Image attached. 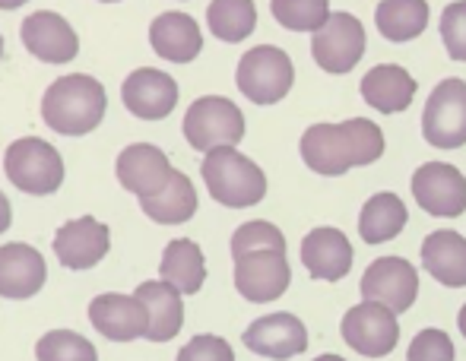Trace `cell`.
<instances>
[{"label": "cell", "mask_w": 466, "mask_h": 361, "mask_svg": "<svg viewBox=\"0 0 466 361\" xmlns=\"http://www.w3.org/2000/svg\"><path fill=\"white\" fill-rule=\"evenodd\" d=\"M301 159L324 178L346 175L356 165H371L384 155V134L374 121L352 117L343 124H314L299 143Z\"/></svg>", "instance_id": "obj_1"}, {"label": "cell", "mask_w": 466, "mask_h": 361, "mask_svg": "<svg viewBox=\"0 0 466 361\" xmlns=\"http://www.w3.org/2000/svg\"><path fill=\"white\" fill-rule=\"evenodd\" d=\"M105 105H108V95L102 83L86 74H70L45 89L42 117L55 134L83 136L102 124Z\"/></svg>", "instance_id": "obj_2"}, {"label": "cell", "mask_w": 466, "mask_h": 361, "mask_svg": "<svg viewBox=\"0 0 466 361\" xmlns=\"http://www.w3.org/2000/svg\"><path fill=\"white\" fill-rule=\"evenodd\" d=\"M200 175L207 181L209 196L228 209L258 206L267 196L264 172L248 155H241L235 146H222L203 155Z\"/></svg>", "instance_id": "obj_3"}, {"label": "cell", "mask_w": 466, "mask_h": 361, "mask_svg": "<svg viewBox=\"0 0 466 361\" xmlns=\"http://www.w3.org/2000/svg\"><path fill=\"white\" fill-rule=\"evenodd\" d=\"M4 172L13 187H19L23 194L45 196L64 184V159L51 143L38 136H23L6 149Z\"/></svg>", "instance_id": "obj_4"}, {"label": "cell", "mask_w": 466, "mask_h": 361, "mask_svg": "<svg viewBox=\"0 0 466 361\" xmlns=\"http://www.w3.org/2000/svg\"><path fill=\"white\" fill-rule=\"evenodd\" d=\"M185 136L197 153H213L222 146H238L245 140V115L222 95L197 98L185 115Z\"/></svg>", "instance_id": "obj_5"}, {"label": "cell", "mask_w": 466, "mask_h": 361, "mask_svg": "<svg viewBox=\"0 0 466 361\" xmlns=\"http://www.w3.org/2000/svg\"><path fill=\"white\" fill-rule=\"evenodd\" d=\"M295 80V67L289 61L286 51L273 48V45H258L238 61V83L241 95L251 98L254 105H277L279 98L289 95Z\"/></svg>", "instance_id": "obj_6"}, {"label": "cell", "mask_w": 466, "mask_h": 361, "mask_svg": "<svg viewBox=\"0 0 466 361\" xmlns=\"http://www.w3.org/2000/svg\"><path fill=\"white\" fill-rule=\"evenodd\" d=\"M422 134L435 149H457L466 143V83L451 76L435 86L422 111Z\"/></svg>", "instance_id": "obj_7"}, {"label": "cell", "mask_w": 466, "mask_h": 361, "mask_svg": "<svg viewBox=\"0 0 466 361\" xmlns=\"http://www.w3.org/2000/svg\"><path fill=\"white\" fill-rule=\"evenodd\" d=\"M311 55L327 74H350L365 55V25L352 13H330L324 25L314 32Z\"/></svg>", "instance_id": "obj_8"}, {"label": "cell", "mask_w": 466, "mask_h": 361, "mask_svg": "<svg viewBox=\"0 0 466 361\" xmlns=\"http://www.w3.org/2000/svg\"><path fill=\"white\" fill-rule=\"evenodd\" d=\"M343 339L350 349H356L365 358H384L397 349L400 324L390 307L378 301H362L359 307H350L343 317Z\"/></svg>", "instance_id": "obj_9"}, {"label": "cell", "mask_w": 466, "mask_h": 361, "mask_svg": "<svg viewBox=\"0 0 466 361\" xmlns=\"http://www.w3.org/2000/svg\"><path fill=\"white\" fill-rule=\"evenodd\" d=\"M292 282L286 251L277 247H260V251H248L235 257V288L241 298L254 301V305H267L277 301Z\"/></svg>", "instance_id": "obj_10"}, {"label": "cell", "mask_w": 466, "mask_h": 361, "mask_svg": "<svg viewBox=\"0 0 466 361\" xmlns=\"http://www.w3.org/2000/svg\"><path fill=\"white\" fill-rule=\"evenodd\" d=\"M359 286H362L365 301H378V305L390 307L393 314H403L410 311L419 295V273L403 257H378L362 273Z\"/></svg>", "instance_id": "obj_11"}, {"label": "cell", "mask_w": 466, "mask_h": 361, "mask_svg": "<svg viewBox=\"0 0 466 361\" xmlns=\"http://www.w3.org/2000/svg\"><path fill=\"white\" fill-rule=\"evenodd\" d=\"M412 196L431 216H463L466 209V178L461 168L448 162H425L412 175Z\"/></svg>", "instance_id": "obj_12"}, {"label": "cell", "mask_w": 466, "mask_h": 361, "mask_svg": "<svg viewBox=\"0 0 466 361\" xmlns=\"http://www.w3.org/2000/svg\"><path fill=\"white\" fill-rule=\"evenodd\" d=\"M115 172L124 190H130V194H137L140 200H147V196H156L166 190L175 168L159 146H153V143H130V146L117 155Z\"/></svg>", "instance_id": "obj_13"}, {"label": "cell", "mask_w": 466, "mask_h": 361, "mask_svg": "<svg viewBox=\"0 0 466 361\" xmlns=\"http://www.w3.org/2000/svg\"><path fill=\"white\" fill-rule=\"evenodd\" d=\"M89 320L102 336L115 343H130L149 333V314L137 295L105 292L89 301Z\"/></svg>", "instance_id": "obj_14"}, {"label": "cell", "mask_w": 466, "mask_h": 361, "mask_svg": "<svg viewBox=\"0 0 466 361\" xmlns=\"http://www.w3.org/2000/svg\"><path fill=\"white\" fill-rule=\"evenodd\" d=\"M108 247V226L93 216H80V219L61 226V232L55 235V254L67 270H93L96 264L105 260Z\"/></svg>", "instance_id": "obj_15"}, {"label": "cell", "mask_w": 466, "mask_h": 361, "mask_svg": "<svg viewBox=\"0 0 466 361\" xmlns=\"http://www.w3.org/2000/svg\"><path fill=\"white\" fill-rule=\"evenodd\" d=\"M121 98L130 115L143 117V121H162L178 105V83L162 70L140 67L124 80Z\"/></svg>", "instance_id": "obj_16"}, {"label": "cell", "mask_w": 466, "mask_h": 361, "mask_svg": "<svg viewBox=\"0 0 466 361\" xmlns=\"http://www.w3.org/2000/svg\"><path fill=\"white\" fill-rule=\"evenodd\" d=\"M23 45L29 48V55H35L45 64H67L80 51V38L70 29V23L61 13L51 10H38L32 16H25Z\"/></svg>", "instance_id": "obj_17"}, {"label": "cell", "mask_w": 466, "mask_h": 361, "mask_svg": "<svg viewBox=\"0 0 466 361\" xmlns=\"http://www.w3.org/2000/svg\"><path fill=\"white\" fill-rule=\"evenodd\" d=\"M245 346L264 358H295L308 349V330L295 314H267L245 330Z\"/></svg>", "instance_id": "obj_18"}, {"label": "cell", "mask_w": 466, "mask_h": 361, "mask_svg": "<svg viewBox=\"0 0 466 361\" xmlns=\"http://www.w3.org/2000/svg\"><path fill=\"white\" fill-rule=\"evenodd\" d=\"M45 279H48V266L32 245L0 247V298H32L42 292Z\"/></svg>", "instance_id": "obj_19"}, {"label": "cell", "mask_w": 466, "mask_h": 361, "mask_svg": "<svg viewBox=\"0 0 466 361\" xmlns=\"http://www.w3.org/2000/svg\"><path fill=\"white\" fill-rule=\"evenodd\" d=\"M301 264L314 279L337 282L352 270V245L339 228H314L301 241Z\"/></svg>", "instance_id": "obj_20"}, {"label": "cell", "mask_w": 466, "mask_h": 361, "mask_svg": "<svg viewBox=\"0 0 466 361\" xmlns=\"http://www.w3.org/2000/svg\"><path fill=\"white\" fill-rule=\"evenodd\" d=\"M149 45L159 57L172 64H190L203 48L200 25L187 13H162L149 25Z\"/></svg>", "instance_id": "obj_21"}, {"label": "cell", "mask_w": 466, "mask_h": 361, "mask_svg": "<svg viewBox=\"0 0 466 361\" xmlns=\"http://www.w3.org/2000/svg\"><path fill=\"white\" fill-rule=\"evenodd\" d=\"M137 298L143 301L149 314V333L147 339L153 343H168L181 333L185 326V305H181V292L175 286L162 282H140L137 286Z\"/></svg>", "instance_id": "obj_22"}, {"label": "cell", "mask_w": 466, "mask_h": 361, "mask_svg": "<svg viewBox=\"0 0 466 361\" xmlns=\"http://www.w3.org/2000/svg\"><path fill=\"white\" fill-rule=\"evenodd\" d=\"M412 95H416V80L397 64H378L362 80V98L384 115L406 111L412 105Z\"/></svg>", "instance_id": "obj_23"}, {"label": "cell", "mask_w": 466, "mask_h": 361, "mask_svg": "<svg viewBox=\"0 0 466 361\" xmlns=\"http://www.w3.org/2000/svg\"><path fill=\"white\" fill-rule=\"evenodd\" d=\"M422 264L441 286L463 288L466 286V238L451 228L431 232L422 241Z\"/></svg>", "instance_id": "obj_24"}, {"label": "cell", "mask_w": 466, "mask_h": 361, "mask_svg": "<svg viewBox=\"0 0 466 361\" xmlns=\"http://www.w3.org/2000/svg\"><path fill=\"white\" fill-rule=\"evenodd\" d=\"M159 276L175 286L181 295H197L207 282V264H203V251L197 247V241L178 238L166 247L159 264Z\"/></svg>", "instance_id": "obj_25"}, {"label": "cell", "mask_w": 466, "mask_h": 361, "mask_svg": "<svg viewBox=\"0 0 466 361\" xmlns=\"http://www.w3.org/2000/svg\"><path fill=\"white\" fill-rule=\"evenodd\" d=\"M406 213L403 200L397 194H374L369 203L362 206V216H359V235L369 245H384V241L397 238L400 232L406 228Z\"/></svg>", "instance_id": "obj_26"}, {"label": "cell", "mask_w": 466, "mask_h": 361, "mask_svg": "<svg viewBox=\"0 0 466 361\" xmlns=\"http://www.w3.org/2000/svg\"><path fill=\"white\" fill-rule=\"evenodd\" d=\"M374 25L387 42H412L429 25L425 0H380L374 10Z\"/></svg>", "instance_id": "obj_27"}, {"label": "cell", "mask_w": 466, "mask_h": 361, "mask_svg": "<svg viewBox=\"0 0 466 361\" xmlns=\"http://www.w3.org/2000/svg\"><path fill=\"white\" fill-rule=\"evenodd\" d=\"M140 206H143V213L153 222H159V226H181V222H187L190 216L197 213L200 203H197V190L187 175L175 172L172 181L166 184V190L140 200Z\"/></svg>", "instance_id": "obj_28"}, {"label": "cell", "mask_w": 466, "mask_h": 361, "mask_svg": "<svg viewBox=\"0 0 466 361\" xmlns=\"http://www.w3.org/2000/svg\"><path fill=\"white\" fill-rule=\"evenodd\" d=\"M207 23L222 42H245L258 25V6L254 0H213L207 6Z\"/></svg>", "instance_id": "obj_29"}, {"label": "cell", "mask_w": 466, "mask_h": 361, "mask_svg": "<svg viewBox=\"0 0 466 361\" xmlns=\"http://www.w3.org/2000/svg\"><path fill=\"white\" fill-rule=\"evenodd\" d=\"M270 10L282 29L318 32L330 19V0H273Z\"/></svg>", "instance_id": "obj_30"}, {"label": "cell", "mask_w": 466, "mask_h": 361, "mask_svg": "<svg viewBox=\"0 0 466 361\" xmlns=\"http://www.w3.org/2000/svg\"><path fill=\"white\" fill-rule=\"evenodd\" d=\"M38 361H98L96 346L70 330H51L35 346Z\"/></svg>", "instance_id": "obj_31"}, {"label": "cell", "mask_w": 466, "mask_h": 361, "mask_svg": "<svg viewBox=\"0 0 466 361\" xmlns=\"http://www.w3.org/2000/svg\"><path fill=\"white\" fill-rule=\"evenodd\" d=\"M260 247H277L286 251V238L273 222H245L238 232L232 235V257H241L248 251H260Z\"/></svg>", "instance_id": "obj_32"}, {"label": "cell", "mask_w": 466, "mask_h": 361, "mask_svg": "<svg viewBox=\"0 0 466 361\" xmlns=\"http://www.w3.org/2000/svg\"><path fill=\"white\" fill-rule=\"evenodd\" d=\"M441 38L454 61H466V0L448 4L441 13Z\"/></svg>", "instance_id": "obj_33"}, {"label": "cell", "mask_w": 466, "mask_h": 361, "mask_svg": "<svg viewBox=\"0 0 466 361\" xmlns=\"http://www.w3.org/2000/svg\"><path fill=\"white\" fill-rule=\"evenodd\" d=\"M406 361H454V343L444 330H422L410 343Z\"/></svg>", "instance_id": "obj_34"}, {"label": "cell", "mask_w": 466, "mask_h": 361, "mask_svg": "<svg viewBox=\"0 0 466 361\" xmlns=\"http://www.w3.org/2000/svg\"><path fill=\"white\" fill-rule=\"evenodd\" d=\"M178 361H235V352L222 336H194L178 352Z\"/></svg>", "instance_id": "obj_35"}, {"label": "cell", "mask_w": 466, "mask_h": 361, "mask_svg": "<svg viewBox=\"0 0 466 361\" xmlns=\"http://www.w3.org/2000/svg\"><path fill=\"white\" fill-rule=\"evenodd\" d=\"M10 222H13V209H10V200H6L4 194H0V235L10 228Z\"/></svg>", "instance_id": "obj_36"}, {"label": "cell", "mask_w": 466, "mask_h": 361, "mask_svg": "<svg viewBox=\"0 0 466 361\" xmlns=\"http://www.w3.org/2000/svg\"><path fill=\"white\" fill-rule=\"evenodd\" d=\"M23 4H29V0H0V10H16Z\"/></svg>", "instance_id": "obj_37"}, {"label": "cell", "mask_w": 466, "mask_h": 361, "mask_svg": "<svg viewBox=\"0 0 466 361\" xmlns=\"http://www.w3.org/2000/svg\"><path fill=\"white\" fill-rule=\"evenodd\" d=\"M457 326H461V333H463V339H466V305L461 307V314H457Z\"/></svg>", "instance_id": "obj_38"}, {"label": "cell", "mask_w": 466, "mask_h": 361, "mask_svg": "<svg viewBox=\"0 0 466 361\" xmlns=\"http://www.w3.org/2000/svg\"><path fill=\"white\" fill-rule=\"evenodd\" d=\"M314 361H346V358H339V356H320V358H314Z\"/></svg>", "instance_id": "obj_39"}, {"label": "cell", "mask_w": 466, "mask_h": 361, "mask_svg": "<svg viewBox=\"0 0 466 361\" xmlns=\"http://www.w3.org/2000/svg\"><path fill=\"white\" fill-rule=\"evenodd\" d=\"M0 57H4V35H0Z\"/></svg>", "instance_id": "obj_40"}, {"label": "cell", "mask_w": 466, "mask_h": 361, "mask_svg": "<svg viewBox=\"0 0 466 361\" xmlns=\"http://www.w3.org/2000/svg\"><path fill=\"white\" fill-rule=\"evenodd\" d=\"M98 4H115V0H98Z\"/></svg>", "instance_id": "obj_41"}]
</instances>
